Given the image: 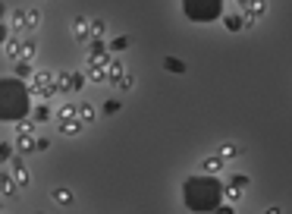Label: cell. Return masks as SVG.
<instances>
[{
    "instance_id": "obj_1",
    "label": "cell",
    "mask_w": 292,
    "mask_h": 214,
    "mask_svg": "<svg viewBox=\"0 0 292 214\" xmlns=\"http://www.w3.org/2000/svg\"><path fill=\"white\" fill-rule=\"evenodd\" d=\"M223 189L214 180L211 173H201V176H189L186 186H182V202L192 214H214L220 208V199H223Z\"/></svg>"
},
{
    "instance_id": "obj_2",
    "label": "cell",
    "mask_w": 292,
    "mask_h": 214,
    "mask_svg": "<svg viewBox=\"0 0 292 214\" xmlns=\"http://www.w3.org/2000/svg\"><path fill=\"white\" fill-rule=\"evenodd\" d=\"M32 85H22L19 79H4L0 82V117L19 123L22 114H28V101H32Z\"/></svg>"
},
{
    "instance_id": "obj_3",
    "label": "cell",
    "mask_w": 292,
    "mask_h": 214,
    "mask_svg": "<svg viewBox=\"0 0 292 214\" xmlns=\"http://www.w3.org/2000/svg\"><path fill=\"white\" fill-rule=\"evenodd\" d=\"M223 0H182V13L192 22H214L220 16Z\"/></svg>"
},
{
    "instance_id": "obj_4",
    "label": "cell",
    "mask_w": 292,
    "mask_h": 214,
    "mask_svg": "<svg viewBox=\"0 0 292 214\" xmlns=\"http://www.w3.org/2000/svg\"><path fill=\"white\" fill-rule=\"evenodd\" d=\"M32 95H35V101H50L53 95H60L57 73H35V79H32Z\"/></svg>"
},
{
    "instance_id": "obj_5",
    "label": "cell",
    "mask_w": 292,
    "mask_h": 214,
    "mask_svg": "<svg viewBox=\"0 0 292 214\" xmlns=\"http://www.w3.org/2000/svg\"><path fill=\"white\" fill-rule=\"evenodd\" d=\"M57 82H60V92H79V88L85 85V76L63 69V73H57Z\"/></svg>"
},
{
    "instance_id": "obj_6",
    "label": "cell",
    "mask_w": 292,
    "mask_h": 214,
    "mask_svg": "<svg viewBox=\"0 0 292 214\" xmlns=\"http://www.w3.org/2000/svg\"><path fill=\"white\" fill-rule=\"evenodd\" d=\"M264 13H267V0H251V4L242 10V16H245V29H251Z\"/></svg>"
},
{
    "instance_id": "obj_7",
    "label": "cell",
    "mask_w": 292,
    "mask_h": 214,
    "mask_svg": "<svg viewBox=\"0 0 292 214\" xmlns=\"http://www.w3.org/2000/svg\"><path fill=\"white\" fill-rule=\"evenodd\" d=\"M16 148H19L22 154L38 151V136L35 132H16Z\"/></svg>"
},
{
    "instance_id": "obj_8",
    "label": "cell",
    "mask_w": 292,
    "mask_h": 214,
    "mask_svg": "<svg viewBox=\"0 0 292 214\" xmlns=\"http://www.w3.org/2000/svg\"><path fill=\"white\" fill-rule=\"evenodd\" d=\"M50 199L60 208H69V205H76V192H72L69 186H57V189H50Z\"/></svg>"
},
{
    "instance_id": "obj_9",
    "label": "cell",
    "mask_w": 292,
    "mask_h": 214,
    "mask_svg": "<svg viewBox=\"0 0 292 214\" xmlns=\"http://www.w3.org/2000/svg\"><path fill=\"white\" fill-rule=\"evenodd\" d=\"M72 35H76V41H91V19H72Z\"/></svg>"
},
{
    "instance_id": "obj_10",
    "label": "cell",
    "mask_w": 292,
    "mask_h": 214,
    "mask_svg": "<svg viewBox=\"0 0 292 214\" xmlns=\"http://www.w3.org/2000/svg\"><path fill=\"white\" fill-rule=\"evenodd\" d=\"M13 176H16V183H19V189H28V183H32V173L25 170V164L22 160H13V170H10Z\"/></svg>"
},
{
    "instance_id": "obj_11",
    "label": "cell",
    "mask_w": 292,
    "mask_h": 214,
    "mask_svg": "<svg viewBox=\"0 0 292 214\" xmlns=\"http://www.w3.org/2000/svg\"><path fill=\"white\" fill-rule=\"evenodd\" d=\"M223 164H226V160L220 157V154H211V157H201V173H220L223 170Z\"/></svg>"
},
{
    "instance_id": "obj_12",
    "label": "cell",
    "mask_w": 292,
    "mask_h": 214,
    "mask_svg": "<svg viewBox=\"0 0 292 214\" xmlns=\"http://www.w3.org/2000/svg\"><path fill=\"white\" fill-rule=\"evenodd\" d=\"M13 73H16V79H28V82L35 79V69H32L28 60H16L13 63Z\"/></svg>"
},
{
    "instance_id": "obj_13",
    "label": "cell",
    "mask_w": 292,
    "mask_h": 214,
    "mask_svg": "<svg viewBox=\"0 0 292 214\" xmlns=\"http://www.w3.org/2000/svg\"><path fill=\"white\" fill-rule=\"evenodd\" d=\"M82 129H85V123H82L79 117H76V120H66V123H60V132H63V136H69V139H72V136H79Z\"/></svg>"
},
{
    "instance_id": "obj_14",
    "label": "cell",
    "mask_w": 292,
    "mask_h": 214,
    "mask_svg": "<svg viewBox=\"0 0 292 214\" xmlns=\"http://www.w3.org/2000/svg\"><path fill=\"white\" fill-rule=\"evenodd\" d=\"M107 69H110V82H113V85H116L126 73H129V69H123V60L116 57V54H113V60H110V66H107Z\"/></svg>"
},
{
    "instance_id": "obj_15",
    "label": "cell",
    "mask_w": 292,
    "mask_h": 214,
    "mask_svg": "<svg viewBox=\"0 0 292 214\" xmlns=\"http://www.w3.org/2000/svg\"><path fill=\"white\" fill-rule=\"evenodd\" d=\"M35 54H38V41L35 38H22V54H19V60H35Z\"/></svg>"
},
{
    "instance_id": "obj_16",
    "label": "cell",
    "mask_w": 292,
    "mask_h": 214,
    "mask_svg": "<svg viewBox=\"0 0 292 214\" xmlns=\"http://www.w3.org/2000/svg\"><path fill=\"white\" fill-rule=\"evenodd\" d=\"M16 189H19V183H16V176H13V173L0 176V192H4L7 199H10V195H16Z\"/></svg>"
},
{
    "instance_id": "obj_17",
    "label": "cell",
    "mask_w": 292,
    "mask_h": 214,
    "mask_svg": "<svg viewBox=\"0 0 292 214\" xmlns=\"http://www.w3.org/2000/svg\"><path fill=\"white\" fill-rule=\"evenodd\" d=\"M76 117H79V107H76V104H60V107H57V120H60V123L76 120Z\"/></svg>"
},
{
    "instance_id": "obj_18",
    "label": "cell",
    "mask_w": 292,
    "mask_h": 214,
    "mask_svg": "<svg viewBox=\"0 0 292 214\" xmlns=\"http://www.w3.org/2000/svg\"><path fill=\"white\" fill-rule=\"evenodd\" d=\"M32 120H35V123H47V120H50V107H47V101H38V104H35Z\"/></svg>"
},
{
    "instance_id": "obj_19",
    "label": "cell",
    "mask_w": 292,
    "mask_h": 214,
    "mask_svg": "<svg viewBox=\"0 0 292 214\" xmlns=\"http://www.w3.org/2000/svg\"><path fill=\"white\" fill-rule=\"evenodd\" d=\"M88 79L91 82H110V69L107 66H88Z\"/></svg>"
},
{
    "instance_id": "obj_20",
    "label": "cell",
    "mask_w": 292,
    "mask_h": 214,
    "mask_svg": "<svg viewBox=\"0 0 292 214\" xmlns=\"http://www.w3.org/2000/svg\"><path fill=\"white\" fill-rule=\"evenodd\" d=\"M129 47H132L129 35H116V38L110 41V54H123V50H129Z\"/></svg>"
},
{
    "instance_id": "obj_21",
    "label": "cell",
    "mask_w": 292,
    "mask_h": 214,
    "mask_svg": "<svg viewBox=\"0 0 292 214\" xmlns=\"http://www.w3.org/2000/svg\"><path fill=\"white\" fill-rule=\"evenodd\" d=\"M223 25H226L229 32H242V29H245V16H242V13H239V16H236V13H232V16H223Z\"/></svg>"
},
{
    "instance_id": "obj_22",
    "label": "cell",
    "mask_w": 292,
    "mask_h": 214,
    "mask_svg": "<svg viewBox=\"0 0 292 214\" xmlns=\"http://www.w3.org/2000/svg\"><path fill=\"white\" fill-rule=\"evenodd\" d=\"M101 54H110V47L104 44V38H91L88 41V57H101Z\"/></svg>"
},
{
    "instance_id": "obj_23",
    "label": "cell",
    "mask_w": 292,
    "mask_h": 214,
    "mask_svg": "<svg viewBox=\"0 0 292 214\" xmlns=\"http://www.w3.org/2000/svg\"><path fill=\"white\" fill-rule=\"evenodd\" d=\"M95 117H98V111H95V104H79V120L85 123V126H88V123H95Z\"/></svg>"
},
{
    "instance_id": "obj_24",
    "label": "cell",
    "mask_w": 292,
    "mask_h": 214,
    "mask_svg": "<svg viewBox=\"0 0 292 214\" xmlns=\"http://www.w3.org/2000/svg\"><path fill=\"white\" fill-rule=\"evenodd\" d=\"M25 16H28V10H16V13H13V19H10L13 32H28V29H25Z\"/></svg>"
},
{
    "instance_id": "obj_25",
    "label": "cell",
    "mask_w": 292,
    "mask_h": 214,
    "mask_svg": "<svg viewBox=\"0 0 292 214\" xmlns=\"http://www.w3.org/2000/svg\"><path fill=\"white\" fill-rule=\"evenodd\" d=\"M4 54H7V57H16V60H19V54H22V41H19V38H7Z\"/></svg>"
},
{
    "instance_id": "obj_26",
    "label": "cell",
    "mask_w": 292,
    "mask_h": 214,
    "mask_svg": "<svg viewBox=\"0 0 292 214\" xmlns=\"http://www.w3.org/2000/svg\"><path fill=\"white\" fill-rule=\"evenodd\" d=\"M217 154H220L223 160H236V154H239V145H236V142H223Z\"/></svg>"
},
{
    "instance_id": "obj_27",
    "label": "cell",
    "mask_w": 292,
    "mask_h": 214,
    "mask_svg": "<svg viewBox=\"0 0 292 214\" xmlns=\"http://www.w3.org/2000/svg\"><path fill=\"white\" fill-rule=\"evenodd\" d=\"M242 195H245V189H236L232 183H226V189H223V199H226V202L236 205V202H242Z\"/></svg>"
},
{
    "instance_id": "obj_28",
    "label": "cell",
    "mask_w": 292,
    "mask_h": 214,
    "mask_svg": "<svg viewBox=\"0 0 292 214\" xmlns=\"http://www.w3.org/2000/svg\"><path fill=\"white\" fill-rule=\"evenodd\" d=\"M38 25H41V13L35 10V7H28V16H25V29H28V32H35Z\"/></svg>"
},
{
    "instance_id": "obj_29",
    "label": "cell",
    "mask_w": 292,
    "mask_h": 214,
    "mask_svg": "<svg viewBox=\"0 0 292 214\" xmlns=\"http://www.w3.org/2000/svg\"><path fill=\"white\" fill-rule=\"evenodd\" d=\"M116 88H120V92H123V95H129V92H132V88H135V73H126V76H123V79L116 82Z\"/></svg>"
},
{
    "instance_id": "obj_30",
    "label": "cell",
    "mask_w": 292,
    "mask_h": 214,
    "mask_svg": "<svg viewBox=\"0 0 292 214\" xmlns=\"http://www.w3.org/2000/svg\"><path fill=\"white\" fill-rule=\"evenodd\" d=\"M163 69H167V73H186V63L176 60V57H167L163 60Z\"/></svg>"
},
{
    "instance_id": "obj_31",
    "label": "cell",
    "mask_w": 292,
    "mask_h": 214,
    "mask_svg": "<svg viewBox=\"0 0 292 214\" xmlns=\"http://www.w3.org/2000/svg\"><path fill=\"white\" fill-rule=\"evenodd\" d=\"M91 38H107V22L104 19H91Z\"/></svg>"
},
{
    "instance_id": "obj_32",
    "label": "cell",
    "mask_w": 292,
    "mask_h": 214,
    "mask_svg": "<svg viewBox=\"0 0 292 214\" xmlns=\"http://www.w3.org/2000/svg\"><path fill=\"white\" fill-rule=\"evenodd\" d=\"M101 111H104L107 117H113V114H120V101H116V98H110V101H104V104H101Z\"/></svg>"
},
{
    "instance_id": "obj_33",
    "label": "cell",
    "mask_w": 292,
    "mask_h": 214,
    "mask_svg": "<svg viewBox=\"0 0 292 214\" xmlns=\"http://www.w3.org/2000/svg\"><path fill=\"white\" fill-rule=\"evenodd\" d=\"M226 183H232L236 189H248V183H251V180H248V176H245V173H236V176H229V180H226Z\"/></svg>"
},
{
    "instance_id": "obj_34",
    "label": "cell",
    "mask_w": 292,
    "mask_h": 214,
    "mask_svg": "<svg viewBox=\"0 0 292 214\" xmlns=\"http://www.w3.org/2000/svg\"><path fill=\"white\" fill-rule=\"evenodd\" d=\"M35 126H38L35 120H19L16 123V132H35Z\"/></svg>"
},
{
    "instance_id": "obj_35",
    "label": "cell",
    "mask_w": 292,
    "mask_h": 214,
    "mask_svg": "<svg viewBox=\"0 0 292 214\" xmlns=\"http://www.w3.org/2000/svg\"><path fill=\"white\" fill-rule=\"evenodd\" d=\"M10 157H13V145L4 142V145H0V160H10Z\"/></svg>"
},
{
    "instance_id": "obj_36",
    "label": "cell",
    "mask_w": 292,
    "mask_h": 214,
    "mask_svg": "<svg viewBox=\"0 0 292 214\" xmlns=\"http://www.w3.org/2000/svg\"><path fill=\"white\" fill-rule=\"evenodd\" d=\"M214 214H236V208H232V202H223L220 208H217Z\"/></svg>"
},
{
    "instance_id": "obj_37",
    "label": "cell",
    "mask_w": 292,
    "mask_h": 214,
    "mask_svg": "<svg viewBox=\"0 0 292 214\" xmlns=\"http://www.w3.org/2000/svg\"><path fill=\"white\" fill-rule=\"evenodd\" d=\"M50 148V139L47 136H38V151H47Z\"/></svg>"
},
{
    "instance_id": "obj_38",
    "label": "cell",
    "mask_w": 292,
    "mask_h": 214,
    "mask_svg": "<svg viewBox=\"0 0 292 214\" xmlns=\"http://www.w3.org/2000/svg\"><path fill=\"white\" fill-rule=\"evenodd\" d=\"M264 214H283V211H280V208H267Z\"/></svg>"
},
{
    "instance_id": "obj_39",
    "label": "cell",
    "mask_w": 292,
    "mask_h": 214,
    "mask_svg": "<svg viewBox=\"0 0 292 214\" xmlns=\"http://www.w3.org/2000/svg\"><path fill=\"white\" fill-rule=\"evenodd\" d=\"M236 4H239V7H242V10H245V7H248V4H251V0H236Z\"/></svg>"
}]
</instances>
